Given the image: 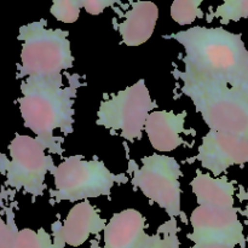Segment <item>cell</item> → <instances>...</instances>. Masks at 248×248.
Listing matches in <instances>:
<instances>
[{
    "mask_svg": "<svg viewBox=\"0 0 248 248\" xmlns=\"http://www.w3.org/2000/svg\"><path fill=\"white\" fill-rule=\"evenodd\" d=\"M182 93L189 97L210 131L248 137V92L183 64L174 70Z\"/></svg>",
    "mask_w": 248,
    "mask_h": 248,
    "instance_id": "obj_3",
    "label": "cell"
},
{
    "mask_svg": "<svg viewBox=\"0 0 248 248\" xmlns=\"http://www.w3.org/2000/svg\"><path fill=\"white\" fill-rule=\"evenodd\" d=\"M184 47L183 64L248 92V48L240 34L196 26L167 35Z\"/></svg>",
    "mask_w": 248,
    "mask_h": 248,
    "instance_id": "obj_1",
    "label": "cell"
},
{
    "mask_svg": "<svg viewBox=\"0 0 248 248\" xmlns=\"http://www.w3.org/2000/svg\"><path fill=\"white\" fill-rule=\"evenodd\" d=\"M69 31L47 28L45 19L33 22L19 29L22 41L19 78L57 79L61 73L73 67Z\"/></svg>",
    "mask_w": 248,
    "mask_h": 248,
    "instance_id": "obj_4",
    "label": "cell"
},
{
    "mask_svg": "<svg viewBox=\"0 0 248 248\" xmlns=\"http://www.w3.org/2000/svg\"><path fill=\"white\" fill-rule=\"evenodd\" d=\"M240 199H241V200L247 201V207H246V210H245L244 215L246 216V217L248 218V188H247V191L244 194V195H240Z\"/></svg>",
    "mask_w": 248,
    "mask_h": 248,
    "instance_id": "obj_24",
    "label": "cell"
},
{
    "mask_svg": "<svg viewBox=\"0 0 248 248\" xmlns=\"http://www.w3.org/2000/svg\"><path fill=\"white\" fill-rule=\"evenodd\" d=\"M179 242L176 234L149 235L140 248H178Z\"/></svg>",
    "mask_w": 248,
    "mask_h": 248,
    "instance_id": "obj_21",
    "label": "cell"
},
{
    "mask_svg": "<svg viewBox=\"0 0 248 248\" xmlns=\"http://www.w3.org/2000/svg\"><path fill=\"white\" fill-rule=\"evenodd\" d=\"M156 103L143 79L103 99L97 111V124L127 140L140 138L148 116Z\"/></svg>",
    "mask_w": 248,
    "mask_h": 248,
    "instance_id": "obj_6",
    "label": "cell"
},
{
    "mask_svg": "<svg viewBox=\"0 0 248 248\" xmlns=\"http://www.w3.org/2000/svg\"><path fill=\"white\" fill-rule=\"evenodd\" d=\"M106 225L98 211L89 201H81L73 206L62 224L53 229V241L60 248L79 247L91 235L104 230Z\"/></svg>",
    "mask_w": 248,
    "mask_h": 248,
    "instance_id": "obj_11",
    "label": "cell"
},
{
    "mask_svg": "<svg viewBox=\"0 0 248 248\" xmlns=\"http://www.w3.org/2000/svg\"><path fill=\"white\" fill-rule=\"evenodd\" d=\"M190 186L199 206L234 208L235 186L227 177H213L198 171Z\"/></svg>",
    "mask_w": 248,
    "mask_h": 248,
    "instance_id": "obj_15",
    "label": "cell"
},
{
    "mask_svg": "<svg viewBox=\"0 0 248 248\" xmlns=\"http://www.w3.org/2000/svg\"><path fill=\"white\" fill-rule=\"evenodd\" d=\"M82 10V1L73 0H57L51 6V15L63 23H74L79 18Z\"/></svg>",
    "mask_w": 248,
    "mask_h": 248,
    "instance_id": "obj_19",
    "label": "cell"
},
{
    "mask_svg": "<svg viewBox=\"0 0 248 248\" xmlns=\"http://www.w3.org/2000/svg\"><path fill=\"white\" fill-rule=\"evenodd\" d=\"M212 17L219 19L222 24L237 22L248 17V0H229L216 9Z\"/></svg>",
    "mask_w": 248,
    "mask_h": 248,
    "instance_id": "obj_18",
    "label": "cell"
},
{
    "mask_svg": "<svg viewBox=\"0 0 248 248\" xmlns=\"http://www.w3.org/2000/svg\"><path fill=\"white\" fill-rule=\"evenodd\" d=\"M200 0H177L171 5V17L179 26H188L203 16Z\"/></svg>",
    "mask_w": 248,
    "mask_h": 248,
    "instance_id": "obj_16",
    "label": "cell"
},
{
    "mask_svg": "<svg viewBox=\"0 0 248 248\" xmlns=\"http://www.w3.org/2000/svg\"><path fill=\"white\" fill-rule=\"evenodd\" d=\"M55 201H87V199L110 195L116 183L126 178L115 176L99 160H86L82 155H72L55 167L52 172Z\"/></svg>",
    "mask_w": 248,
    "mask_h": 248,
    "instance_id": "obj_5",
    "label": "cell"
},
{
    "mask_svg": "<svg viewBox=\"0 0 248 248\" xmlns=\"http://www.w3.org/2000/svg\"><path fill=\"white\" fill-rule=\"evenodd\" d=\"M21 91L18 104L26 127L36 136V140L46 149L51 153H61L62 149L55 138V131L72 132L75 87L64 86L62 78H27L22 82Z\"/></svg>",
    "mask_w": 248,
    "mask_h": 248,
    "instance_id": "obj_2",
    "label": "cell"
},
{
    "mask_svg": "<svg viewBox=\"0 0 248 248\" xmlns=\"http://www.w3.org/2000/svg\"><path fill=\"white\" fill-rule=\"evenodd\" d=\"M198 161L213 177L248 162V137L208 131L199 147Z\"/></svg>",
    "mask_w": 248,
    "mask_h": 248,
    "instance_id": "obj_10",
    "label": "cell"
},
{
    "mask_svg": "<svg viewBox=\"0 0 248 248\" xmlns=\"http://www.w3.org/2000/svg\"><path fill=\"white\" fill-rule=\"evenodd\" d=\"M193 248H236V247L224 246V245H201V246H193Z\"/></svg>",
    "mask_w": 248,
    "mask_h": 248,
    "instance_id": "obj_23",
    "label": "cell"
},
{
    "mask_svg": "<svg viewBox=\"0 0 248 248\" xmlns=\"http://www.w3.org/2000/svg\"><path fill=\"white\" fill-rule=\"evenodd\" d=\"M116 2L114 1H103V0H91V1H82V9L90 15H99L108 7L113 6Z\"/></svg>",
    "mask_w": 248,
    "mask_h": 248,
    "instance_id": "obj_22",
    "label": "cell"
},
{
    "mask_svg": "<svg viewBox=\"0 0 248 248\" xmlns=\"http://www.w3.org/2000/svg\"><path fill=\"white\" fill-rule=\"evenodd\" d=\"M45 150L36 138L17 135L9 147L11 159L0 155V172L6 177L7 186L33 196L43 195L46 174L55 170Z\"/></svg>",
    "mask_w": 248,
    "mask_h": 248,
    "instance_id": "obj_7",
    "label": "cell"
},
{
    "mask_svg": "<svg viewBox=\"0 0 248 248\" xmlns=\"http://www.w3.org/2000/svg\"><path fill=\"white\" fill-rule=\"evenodd\" d=\"M15 248H60L44 229H23L17 232Z\"/></svg>",
    "mask_w": 248,
    "mask_h": 248,
    "instance_id": "obj_17",
    "label": "cell"
},
{
    "mask_svg": "<svg viewBox=\"0 0 248 248\" xmlns=\"http://www.w3.org/2000/svg\"><path fill=\"white\" fill-rule=\"evenodd\" d=\"M181 174V165L176 159L152 154L143 157L142 165L133 172L132 184L170 217L176 218L182 213Z\"/></svg>",
    "mask_w": 248,
    "mask_h": 248,
    "instance_id": "obj_8",
    "label": "cell"
},
{
    "mask_svg": "<svg viewBox=\"0 0 248 248\" xmlns=\"http://www.w3.org/2000/svg\"><path fill=\"white\" fill-rule=\"evenodd\" d=\"M16 225H15L14 217L11 211L7 212V222L0 218V248H15V242L17 237Z\"/></svg>",
    "mask_w": 248,
    "mask_h": 248,
    "instance_id": "obj_20",
    "label": "cell"
},
{
    "mask_svg": "<svg viewBox=\"0 0 248 248\" xmlns=\"http://www.w3.org/2000/svg\"><path fill=\"white\" fill-rule=\"evenodd\" d=\"M236 208H217L198 206L190 216L193 232L189 239L193 246L224 245L236 247L246 245L244 225Z\"/></svg>",
    "mask_w": 248,
    "mask_h": 248,
    "instance_id": "obj_9",
    "label": "cell"
},
{
    "mask_svg": "<svg viewBox=\"0 0 248 248\" xmlns=\"http://www.w3.org/2000/svg\"><path fill=\"white\" fill-rule=\"evenodd\" d=\"M186 118V111L155 110L150 113L144 131L152 147L160 153H170L183 145Z\"/></svg>",
    "mask_w": 248,
    "mask_h": 248,
    "instance_id": "obj_13",
    "label": "cell"
},
{
    "mask_svg": "<svg viewBox=\"0 0 248 248\" xmlns=\"http://www.w3.org/2000/svg\"><path fill=\"white\" fill-rule=\"evenodd\" d=\"M145 227L147 220L135 208L116 213L103 230V248H140L149 236Z\"/></svg>",
    "mask_w": 248,
    "mask_h": 248,
    "instance_id": "obj_12",
    "label": "cell"
},
{
    "mask_svg": "<svg viewBox=\"0 0 248 248\" xmlns=\"http://www.w3.org/2000/svg\"><path fill=\"white\" fill-rule=\"evenodd\" d=\"M159 19V9L154 2H131L124 18L118 24L123 43L127 46H140L147 43L154 33Z\"/></svg>",
    "mask_w": 248,
    "mask_h": 248,
    "instance_id": "obj_14",
    "label": "cell"
}]
</instances>
